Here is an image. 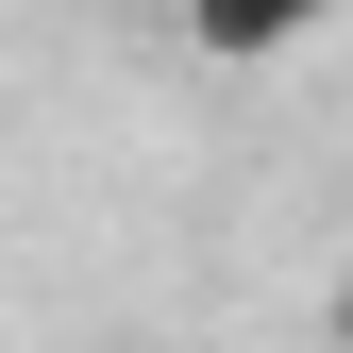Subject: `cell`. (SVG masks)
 <instances>
[{
	"label": "cell",
	"instance_id": "1",
	"mask_svg": "<svg viewBox=\"0 0 353 353\" xmlns=\"http://www.w3.org/2000/svg\"><path fill=\"white\" fill-rule=\"evenodd\" d=\"M320 17H336V0H168V34H185L202 68H286Z\"/></svg>",
	"mask_w": 353,
	"mask_h": 353
},
{
	"label": "cell",
	"instance_id": "2",
	"mask_svg": "<svg viewBox=\"0 0 353 353\" xmlns=\"http://www.w3.org/2000/svg\"><path fill=\"white\" fill-rule=\"evenodd\" d=\"M320 336H336V353H353V270H336V286H320Z\"/></svg>",
	"mask_w": 353,
	"mask_h": 353
}]
</instances>
